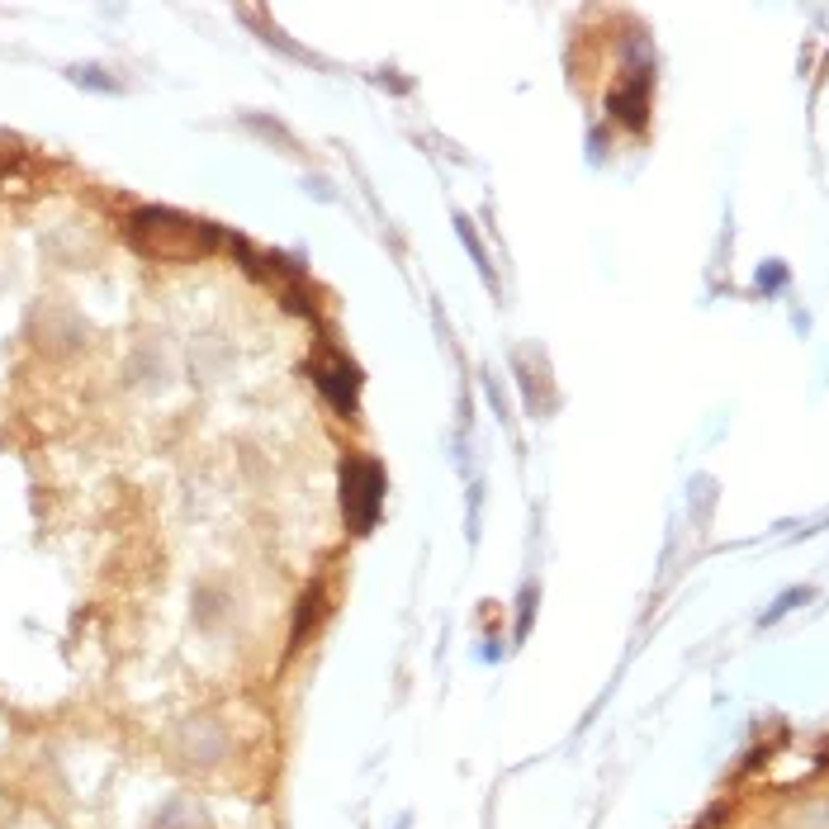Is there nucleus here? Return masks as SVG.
<instances>
[{
	"instance_id": "f257e3e1",
	"label": "nucleus",
	"mask_w": 829,
	"mask_h": 829,
	"mask_svg": "<svg viewBox=\"0 0 829 829\" xmlns=\"http://www.w3.org/2000/svg\"><path fill=\"white\" fill-rule=\"evenodd\" d=\"M133 242L143 247L147 256H162V261H185V256H199L214 247V233H204L199 223L181 214H162V209H143L133 214Z\"/></svg>"
},
{
	"instance_id": "f03ea898",
	"label": "nucleus",
	"mask_w": 829,
	"mask_h": 829,
	"mask_svg": "<svg viewBox=\"0 0 829 829\" xmlns=\"http://www.w3.org/2000/svg\"><path fill=\"white\" fill-rule=\"evenodd\" d=\"M342 484H346L342 498H346L351 526H356V531H370V522H375V512H379V469L365 465V460H351L342 474Z\"/></svg>"
},
{
	"instance_id": "7ed1b4c3",
	"label": "nucleus",
	"mask_w": 829,
	"mask_h": 829,
	"mask_svg": "<svg viewBox=\"0 0 829 829\" xmlns=\"http://www.w3.org/2000/svg\"><path fill=\"white\" fill-rule=\"evenodd\" d=\"M323 389H327V394H337L342 408H351V398H356V370H351V365H337L332 375L323 370Z\"/></svg>"
}]
</instances>
